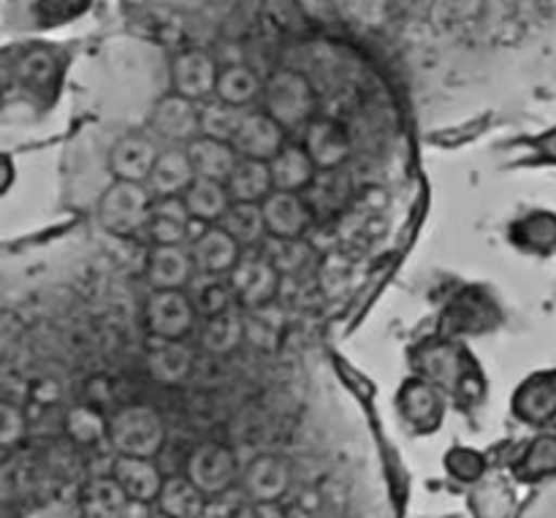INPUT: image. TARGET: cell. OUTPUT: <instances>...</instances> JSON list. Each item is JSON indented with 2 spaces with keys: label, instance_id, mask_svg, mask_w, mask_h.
Segmentation results:
<instances>
[{
  "label": "cell",
  "instance_id": "cell-1",
  "mask_svg": "<svg viewBox=\"0 0 556 518\" xmlns=\"http://www.w3.org/2000/svg\"><path fill=\"white\" fill-rule=\"evenodd\" d=\"M109 445L114 456L155 459L166 445V424L150 405L119 407L109 416Z\"/></svg>",
  "mask_w": 556,
  "mask_h": 518
},
{
  "label": "cell",
  "instance_id": "cell-2",
  "mask_svg": "<svg viewBox=\"0 0 556 518\" xmlns=\"http://www.w3.org/2000/svg\"><path fill=\"white\" fill-rule=\"evenodd\" d=\"M152 201L155 195L141 182H123L114 179L98 199V223L106 233L119 239H134L147 233Z\"/></svg>",
  "mask_w": 556,
  "mask_h": 518
},
{
  "label": "cell",
  "instance_id": "cell-3",
  "mask_svg": "<svg viewBox=\"0 0 556 518\" xmlns=\"http://www.w3.org/2000/svg\"><path fill=\"white\" fill-rule=\"evenodd\" d=\"M264 112L282 128H304L313 123L315 92L296 71H277L264 85Z\"/></svg>",
  "mask_w": 556,
  "mask_h": 518
},
{
  "label": "cell",
  "instance_id": "cell-4",
  "mask_svg": "<svg viewBox=\"0 0 556 518\" xmlns=\"http://www.w3.org/2000/svg\"><path fill=\"white\" fill-rule=\"evenodd\" d=\"M185 476L206 500L226 497L242 481L237 454L223 443H201L199 448L190 451L185 462Z\"/></svg>",
  "mask_w": 556,
  "mask_h": 518
},
{
  "label": "cell",
  "instance_id": "cell-5",
  "mask_svg": "<svg viewBox=\"0 0 556 518\" xmlns=\"http://www.w3.org/2000/svg\"><path fill=\"white\" fill-rule=\"evenodd\" d=\"M228 282H231L237 304L248 313V309L269 307L275 302L282 286V275L269 264V258L261 250H244L242 258L237 261V266L228 275Z\"/></svg>",
  "mask_w": 556,
  "mask_h": 518
},
{
  "label": "cell",
  "instance_id": "cell-6",
  "mask_svg": "<svg viewBox=\"0 0 556 518\" xmlns=\"http://www.w3.org/2000/svg\"><path fill=\"white\" fill-rule=\"evenodd\" d=\"M199 320L188 291H152L144 304V324L152 340H188Z\"/></svg>",
  "mask_w": 556,
  "mask_h": 518
},
{
  "label": "cell",
  "instance_id": "cell-7",
  "mask_svg": "<svg viewBox=\"0 0 556 518\" xmlns=\"http://www.w3.org/2000/svg\"><path fill=\"white\" fill-rule=\"evenodd\" d=\"M150 136L166 147H188L201 136V106L190 98H161L150 112Z\"/></svg>",
  "mask_w": 556,
  "mask_h": 518
},
{
  "label": "cell",
  "instance_id": "cell-8",
  "mask_svg": "<svg viewBox=\"0 0 556 518\" xmlns=\"http://www.w3.org/2000/svg\"><path fill=\"white\" fill-rule=\"evenodd\" d=\"M242 492L250 505H269L286 500L291 492V465L282 456L264 454L255 456L242 470Z\"/></svg>",
  "mask_w": 556,
  "mask_h": 518
},
{
  "label": "cell",
  "instance_id": "cell-9",
  "mask_svg": "<svg viewBox=\"0 0 556 518\" xmlns=\"http://www.w3.org/2000/svg\"><path fill=\"white\" fill-rule=\"evenodd\" d=\"M195 275L199 271H195L190 248H185V244H152L144 264L150 291H188Z\"/></svg>",
  "mask_w": 556,
  "mask_h": 518
},
{
  "label": "cell",
  "instance_id": "cell-10",
  "mask_svg": "<svg viewBox=\"0 0 556 518\" xmlns=\"http://www.w3.org/2000/svg\"><path fill=\"white\" fill-rule=\"evenodd\" d=\"M190 255L199 275L228 277L237 261L242 258L244 250L223 231L220 226H201L199 231H190Z\"/></svg>",
  "mask_w": 556,
  "mask_h": 518
},
{
  "label": "cell",
  "instance_id": "cell-11",
  "mask_svg": "<svg viewBox=\"0 0 556 518\" xmlns=\"http://www.w3.org/2000/svg\"><path fill=\"white\" fill-rule=\"evenodd\" d=\"M157 155H161V147L150 134H125L109 150V172H112L114 179H123V182L147 185L157 163Z\"/></svg>",
  "mask_w": 556,
  "mask_h": 518
},
{
  "label": "cell",
  "instance_id": "cell-12",
  "mask_svg": "<svg viewBox=\"0 0 556 518\" xmlns=\"http://www.w3.org/2000/svg\"><path fill=\"white\" fill-rule=\"evenodd\" d=\"M304 150L309 152L318 172H340L353 152L351 134L337 119H313L304 128Z\"/></svg>",
  "mask_w": 556,
  "mask_h": 518
},
{
  "label": "cell",
  "instance_id": "cell-13",
  "mask_svg": "<svg viewBox=\"0 0 556 518\" xmlns=\"http://www.w3.org/2000/svg\"><path fill=\"white\" fill-rule=\"evenodd\" d=\"M269 237H304L313 226L315 210L304 193H282L275 190L261 204Z\"/></svg>",
  "mask_w": 556,
  "mask_h": 518
},
{
  "label": "cell",
  "instance_id": "cell-14",
  "mask_svg": "<svg viewBox=\"0 0 556 518\" xmlns=\"http://www.w3.org/2000/svg\"><path fill=\"white\" fill-rule=\"evenodd\" d=\"M195 364L193 348L185 340H152L147 348L144 367L155 383L179 386L190 378Z\"/></svg>",
  "mask_w": 556,
  "mask_h": 518
},
{
  "label": "cell",
  "instance_id": "cell-15",
  "mask_svg": "<svg viewBox=\"0 0 556 518\" xmlns=\"http://www.w3.org/2000/svg\"><path fill=\"white\" fill-rule=\"evenodd\" d=\"M282 147H286V128L266 112H248L233 139V150L239 152V157H250V161L269 163Z\"/></svg>",
  "mask_w": 556,
  "mask_h": 518
},
{
  "label": "cell",
  "instance_id": "cell-16",
  "mask_svg": "<svg viewBox=\"0 0 556 518\" xmlns=\"http://www.w3.org/2000/svg\"><path fill=\"white\" fill-rule=\"evenodd\" d=\"M112 478L134 503L147 505L157 503L163 483H166L155 459H139V456H114Z\"/></svg>",
  "mask_w": 556,
  "mask_h": 518
},
{
  "label": "cell",
  "instance_id": "cell-17",
  "mask_svg": "<svg viewBox=\"0 0 556 518\" xmlns=\"http://www.w3.org/2000/svg\"><path fill=\"white\" fill-rule=\"evenodd\" d=\"M193 182L195 172L188 150L185 147H163L155 168H152L150 179H147V188H150L155 199H174V195L182 199Z\"/></svg>",
  "mask_w": 556,
  "mask_h": 518
},
{
  "label": "cell",
  "instance_id": "cell-18",
  "mask_svg": "<svg viewBox=\"0 0 556 518\" xmlns=\"http://www.w3.org/2000/svg\"><path fill=\"white\" fill-rule=\"evenodd\" d=\"M217 79H220V71L204 52H185L172 65L174 92L195 103L217 92Z\"/></svg>",
  "mask_w": 556,
  "mask_h": 518
},
{
  "label": "cell",
  "instance_id": "cell-19",
  "mask_svg": "<svg viewBox=\"0 0 556 518\" xmlns=\"http://www.w3.org/2000/svg\"><path fill=\"white\" fill-rule=\"evenodd\" d=\"M269 172L275 190H282V193H307L320 174L304 144L282 147L269 161Z\"/></svg>",
  "mask_w": 556,
  "mask_h": 518
},
{
  "label": "cell",
  "instance_id": "cell-20",
  "mask_svg": "<svg viewBox=\"0 0 556 518\" xmlns=\"http://www.w3.org/2000/svg\"><path fill=\"white\" fill-rule=\"evenodd\" d=\"M190 231H193V217H190L188 206L179 195L152 201L150 223H147L144 233L152 244H185L190 242Z\"/></svg>",
  "mask_w": 556,
  "mask_h": 518
},
{
  "label": "cell",
  "instance_id": "cell-21",
  "mask_svg": "<svg viewBox=\"0 0 556 518\" xmlns=\"http://www.w3.org/2000/svg\"><path fill=\"white\" fill-rule=\"evenodd\" d=\"M130 497L123 492L112 472L92 476L79 492V518H125Z\"/></svg>",
  "mask_w": 556,
  "mask_h": 518
},
{
  "label": "cell",
  "instance_id": "cell-22",
  "mask_svg": "<svg viewBox=\"0 0 556 518\" xmlns=\"http://www.w3.org/2000/svg\"><path fill=\"white\" fill-rule=\"evenodd\" d=\"M185 150H188L190 163H193V172L199 179L228 182V177H231V172L239 163V152L233 150V144L220 139H210V136H199Z\"/></svg>",
  "mask_w": 556,
  "mask_h": 518
},
{
  "label": "cell",
  "instance_id": "cell-23",
  "mask_svg": "<svg viewBox=\"0 0 556 518\" xmlns=\"http://www.w3.org/2000/svg\"><path fill=\"white\" fill-rule=\"evenodd\" d=\"M248 340V318L239 307L201 320L199 342L212 356H228Z\"/></svg>",
  "mask_w": 556,
  "mask_h": 518
},
{
  "label": "cell",
  "instance_id": "cell-24",
  "mask_svg": "<svg viewBox=\"0 0 556 518\" xmlns=\"http://www.w3.org/2000/svg\"><path fill=\"white\" fill-rule=\"evenodd\" d=\"M226 188L228 193H231V201H237V204H264V201L275 193L269 163L239 157L237 168H233L231 177H228Z\"/></svg>",
  "mask_w": 556,
  "mask_h": 518
},
{
  "label": "cell",
  "instance_id": "cell-25",
  "mask_svg": "<svg viewBox=\"0 0 556 518\" xmlns=\"http://www.w3.org/2000/svg\"><path fill=\"white\" fill-rule=\"evenodd\" d=\"M182 201L185 206H188L190 217H193L195 223H204V226H217V223L223 220V215L228 212V206L233 204L226 182L199 177L190 185L188 193L182 195Z\"/></svg>",
  "mask_w": 556,
  "mask_h": 518
},
{
  "label": "cell",
  "instance_id": "cell-26",
  "mask_svg": "<svg viewBox=\"0 0 556 518\" xmlns=\"http://www.w3.org/2000/svg\"><path fill=\"white\" fill-rule=\"evenodd\" d=\"M217 226H220L242 250H258L261 244H264V239L269 237L261 204H237V201H233Z\"/></svg>",
  "mask_w": 556,
  "mask_h": 518
},
{
  "label": "cell",
  "instance_id": "cell-27",
  "mask_svg": "<svg viewBox=\"0 0 556 518\" xmlns=\"http://www.w3.org/2000/svg\"><path fill=\"white\" fill-rule=\"evenodd\" d=\"M206 505H210V500L193 487L188 476H172L163 483L155 508L168 518H201Z\"/></svg>",
  "mask_w": 556,
  "mask_h": 518
},
{
  "label": "cell",
  "instance_id": "cell-28",
  "mask_svg": "<svg viewBox=\"0 0 556 518\" xmlns=\"http://www.w3.org/2000/svg\"><path fill=\"white\" fill-rule=\"evenodd\" d=\"M188 296L193 299V304H195V309H199L201 320L239 307L237 299H233V291H231V282H228V277L195 275L193 282L188 286Z\"/></svg>",
  "mask_w": 556,
  "mask_h": 518
},
{
  "label": "cell",
  "instance_id": "cell-29",
  "mask_svg": "<svg viewBox=\"0 0 556 518\" xmlns=\"http://www.w3.org/2000/svg\"><path fill=\"white\" fill-rule=\"evenodd\" d=\"M258 250L282 277L299 275L313 258V248L304 237H266Z\"/></svg>",
  "mask_w": 556,
  "mask_h": 518
},
{
  "label": "cell",
  "instance_id": "cell-30",
  "mask_svg": "<svg viewBox=\"0 0 556 518\" xmlns=\"http://www.w3.org/2000/svg\"><path fill=\"white\" fill-rule=\"evenodd\" d=\"M65 434L74 440L79 448H96L109 443V418L90 405H74L65 413Z\"/></svg>",
  "mask_w": 556,
  "mask_h": 518
},
{
  "label": "cell",
  "instance_id": "cell-31",
  "mask_svg": "<svg viewBox=\"0 0 556 518\" xmlns=\"http://www.w3.org/2000/svg\"><path fill=\"white\" fill-rule=\"evenodd\" d=\"M248 112L250 109L233 106V103L220 101V98L206 103V106H201V136H210V139H220L233 144Z\"/></svg>",
  "mask_w": 556,
  "mask_h": 518
},
{
  "label": "cell",
  "instance_id": "cell-32",
  "mask_svg": "<svg viewBox=\"0 0 556 518\" xmlns=\"http://www.w3.org/2000/svg\"><path fill=\"white\" fill-rule=\"evenodd\" d=\"M215 96L220 101L233 103V106L248 109V103H253L261 96V79L244 65H231V68L220 71Z\"/></svg>",
  "mask_w": 556,
  "mask_h": 518
},
{
  "label": "cell",
  "instance_id": "cell-33",
  "mask_svg": "<svg viewBox=\"0 0 556 518\" xmlns=\"http://www.w3.org/2000/svg\"><path fill=\"white\" fill-rule=\"evenodd\" d=\"M25 434H27L25 410H22L20 405L3 402V407H0V448H3V454H11L16 445H22Z\"/></svg>",
  "mask_w": 556,
  "mask_h": 518
},
{
  "label": "cell",
  "instance_id": "cell-34",
  "mask_svg": "<svg viewBox=\"0 0 556 518\" xmlns=\"http://www.w3.org/2000/svg\"><path fill=\"white\" fill-rule=\"evenodd\" d=\"M255 514H258V518H313L302 503H293L288 497L269 505H255Z\"/></svg>",
  "mask_w": 556,
  "mask_h": 518
},
{
  "label": "cell",
  "instance_id": "cell-35",
  "mask_svg": "<svg viewBox=\"0 0 556 518\" xmlns=\"http://www.w3.org/2000/svg\"><path fill=\"white\" fill-rule=\"evenodd\" d=\"M239 510H242V503H233L226 494V497L210 500V505H206L201 518H239Z\"/></svg>",
  "mask_w": 556,
  "mask_h": 518
},
{
  "label": "cell",
  "instance_id": "cell-36",
  "mask_svg": "<svg viewBox=\"0 0 556 518\" xmlns=\"http://www.w3.org/2000/svg\"><path fill=\"white\" fill-rule=\"evenodd\" d=\"M150 518H168V516H163V514H161V510H155V514H152Z\"/></svg>",
  "mask_w": 556,
  "mask_h": 518
}]
</instances>
